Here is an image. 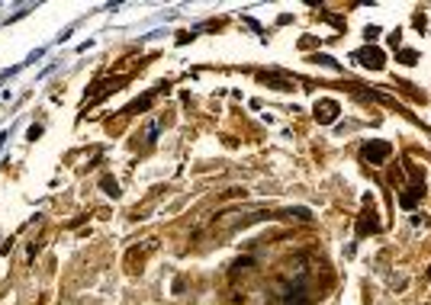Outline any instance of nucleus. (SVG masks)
<instances>
[{"label": "nucleus", "mask_w": 431, "mask_h": 305, "mask_svg": "<svg viewBox=\"0 0 431 305\" xmlns=\"http://www.w3.org/2000/svg\"><path fill=\"white\" fill-rule=\"evenodd\" d=\"M364 154H367V161L380 164V161H386V154H389V145H386V141H374V145H367V148H364Z\"/></svg>", "instance_id": "1"}, {"label": "nucleus", "mask_w": 431, "mask_h": 305, "mask_svg": "<svg viewBox=\"0 0 431 305\" xmlns=\"http://www.w3.org/2000/svg\"><path fill=\"white\" fill-rule=\"evenodd\" d=\"M335 116H338V103H335V100H322L316 106V119L319 122H331Z\"/></svg>", "instance_id": "2"}, {"label": "nucleus", "mask_w": 431, "mask_h": 305, "mask_svg": "<svg viewBox=\"0 0 431 305\" xmlns=\"http://www.w3.org/2000/svg\"><path fill=\"white\" fill-rule=\"evenodd\" d=\"M364 61H367V65H374V68H380V65H383V55H380V52H367Z\"/></svg>", "instance_id": "3"}]
</instances>
